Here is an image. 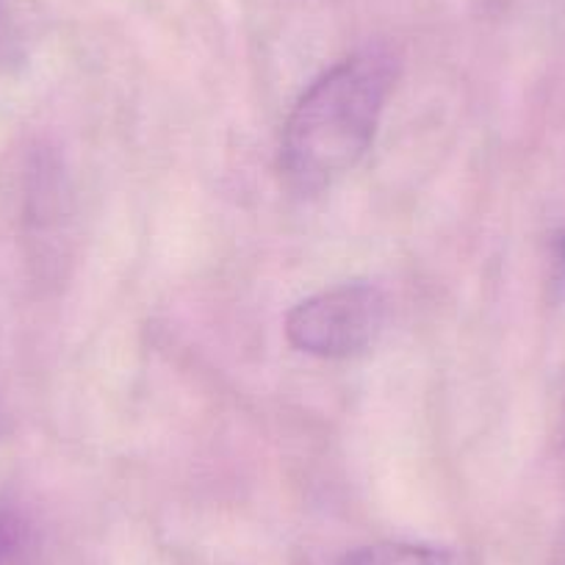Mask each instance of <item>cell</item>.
<instances>
[{
  "label": "cell",
  "mask_w": 565,
  "mask_h": 565,
  "mask_svg": "<svg viewBox=\"0 0 565 565\" xmlns=\"http://www.w3.org/2000/svg\"><path fill=\"white\" fill-rule=\"evenodd\" d=\"M394 81L391 53L361 51L302 92L280 145L282 175L297 194L311 198L355 170L372 148Z\"/></svg>",
  "instance_id": "obj_1"
},
{
  "label": "cell",
  "mask_w": 565,
  "mask_h": 565,
  "mask_svg": "<svg viewBox=\"0 0 565 565\" xmlns=\"http://www.w3.org/2000/svg\"><path fill=\"white\" fill-rule=\"evenodd\" d=\"M388 302L372 282H344L308 297L286 317V339L295 350L328 361L363 355L377 344Z\"/></svg>",
  "instance_id": "obj_2"
},
{
  "label": "cell",
  "mask_w": 565,
  "mask_h": 565,
  "mask_svg": "<svg viewBox=\"0 0 565 565\" xmlns=\"http://www.w3.org/2000/svg\"><path fill=\"white\" fill-rule=\"evenodd\" d=\"M344 565H469L458 552L430 543L383 541L347 554Z\"/></svg>",
  "instance_id": "obj_3"
},
{
  "label": "cell",
  "mask_w": 565,
  "mask_h": 565,
  "mask_svg": "<svg viewBox=\"0 0 565 565\" xmlns=\"http://www.w3.org/2000/svg\"><path fill=\"white\" fill-rule=\"evenodd\" d=\"M36 532L29 515L12 504H0V565H34Z\"/></svg>",
  "instance_id": "obj_4"
},
{
  "label": "cell",
  "mask_w": 565,
  "mask_h": 565,
  "mask_svg": "<svg viewBox=\"0 0 565 565\" xmlns=\"http://www.w3.org/2000/svg\"><path fill=\"white\" fill-rule=\"evenodd\" d=\"M557 260L565 266V233L557 238Z\"/></svg>",
  "instance_id": "obj_5"
},
{
  "label": "cell",
  "mask_w": 565,
  "mask_h": 565,
  "mask_svg": "<svg viewBox=\"0 0 565 565\" xmlns=\"http://www.w3.org/2000/svg\"><path fill=\"white\" fill-rule=\"evenodd\" d=\"M554 565H565V541H563V546H559L557 557H554Z\"/></svg>",
  "instance_id": "obj_6"
}]
</instances>
